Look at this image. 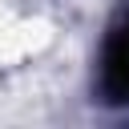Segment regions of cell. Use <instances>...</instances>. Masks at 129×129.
<instances>
[{"label":"cell","mask_w":129,"mask_h":129,"mask_svg":"<svg viewBox=\"0 0 129 129\" xmlns=\"http://www.w3.org/2000/svg\"><path fill=\"white\" fill-rule=\"evenodd\" d=\"M105 73H109V85H113L121 97H129V28L113 36V44H109V60H105Z\"/></svg>","instance_id":"1"}]
</instances>
